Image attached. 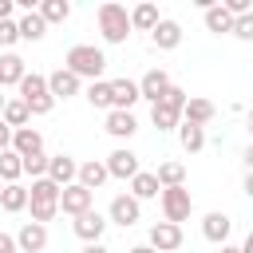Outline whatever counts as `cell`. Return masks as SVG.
Masks as SVG:
<instances>
[{"label":"cell","instance_id":"6da1fadb","mask_svg":"<svg viewBox=\"0 0 253 253\" xmlns=\"http://www.w3.org/2000/svg\"><path fill=\"white\" fill-rule=\"evenodd\" d=\"M63 67L67 71H75L79 79H103V71H107V55H103V47H95V43H75V47H67V55H63Z\"/></svg>","mask_w":253,"mask_h":253},{"label":"cell","instance_id":"7a4b0ae2","mask_svg":"<svg viewBox=\"0 0 253 253\" xmlns=\"http://www.w3.org/2000/svg\"><path fill=\"white\" fill-rule=\"evenodd\" d=\"M95 20H99V32H103V40H107V43H126V36L134 32V24H130V12H126L123 4H115V0L99 4Z\"/></svg>","mask_w":253,"mask_h":253},{"label":"cell","instance_id":"3957f363","mask_svg":"<svg viewBox=\"0 0 253 253\" xmlns=\"http://www.w3.org/2000/svg\"><path fill=\"white\" fill-rule=\"evenodd\" d=\"M59 194H63V190H59L51 178L32 182V190H28V210H32V221L47 225V221L59 213Z\"/></svg>","mask_w":253,"mask_h":253},{"label":"cell","instance_id":"277c9868","mask_svg":"<svg viewBox=\"0 0 253 253\" xmlns=\"http://www.w3.org/2000/svg\"><path fill=\"white\" fill-rule=\"evenodd\" d=\"M20 99L28 103L32 115H51V107H55V95H51V87H47V75H40V71H28V75H24Z\"/></svg>","mask_w":253,"mask_h":253},{"label":"cell","instance_id":"5b68a950","mask_svg":"<svg viewBox=\"0 0 253 253\" xmlns=\"http://www.w3.org/2000/svg\"><path fill=\"white\" fill-rule=\"evenodd\" d=\"M158 206H162V221L182 225V221L190 217V210H194V198H190V190H186V186H170V190H162V194H158Z\"/></svg>","mask_w":253,"mask_h":253},{"label":"cell","instance_id":"8992f818","mask_svg":"<svg viewBox=\"0 0 253 253\" xmlns=\"http://www.w3.org/2000/svg\"><path fill=\"white\" fill-rule=\"evenodd\" d=\"M107 217H111L115 225L130 229V225L142 217V202H138L134 194H115V198H111V210H107Z\"/></svg>","mask_w":253,"mask_h":253},{"label":"cell","instance_id":"52a82bcc","mask_svg":"<svg viewBox=\"0 0 253 253\" xmlns=\"http://www.w3.org/2000/svg\"><path fill=\"white\" fill-rule=\"evenodd\" d=\"M71 229H75V237H79L83 245H95V241H103V233H107V217H103L99 210H87V213H79V217L71 221Z\"/></svg>","mask_w":253,"mask_h":253},{"label":"cell","instance_id":"ba28073f","mask_svg":"<svg viewBox=\"0 0 253 253\" xmlns=\"http://www.w3.org/2000/svg\"><path fill=\"white\" fill-rule=\"evenodd\" d=\"M47 178H51L59 190H67V186L79 182V162H75L71 154H51V162H47Z\"/></svg>","mask_w":253,"mask_h":253},{"label":"cell","instance_id":"9c48e42d","mask_svg":"<svg viewBox=\"0 0 253 253\" xmlns=\"http://www.w3.org/2000/svg\"><path fill=\"white\" fill-rule=\"evenodd\" d=\"M170 87H174V83H170V75H166L162 67H150V71L138 79V91H142V99H150V107H154V103H162Z\"/></svg>","mask_w":253,"mask_h":253},{"label":"cell","instance_id":"30bf717a","mask_svg":"<svg viewBox=\"0 0 253 253\" xmlns=\"http://www.w3.org/2000/svg\"><path fill=\"white\" fill-rule=\"evenodd\" d=\"M150 249H158V253H170V249H178L182 245V225H174V221H154L150 225V241H146Z\"/></svg>","mask_w":253,"mask_h":253},{"label":"cell","instance_id":"8fae6325","mask_svg":"<svg viewBox=\"0 0 253 253\" xmlns=\"http://www.w3.org/2000/svg\"><path fill=\"white\" fill-rule=\"evenodd\" d=\"M107 170H111V178H134L142 166H138V154L134 150H126V146H119V150H111L107 154Z\"/></svg>","mask_w":253,"mask_h":253},{"label":"cell","instance_id":"7c38bea8","mask_svg":"<svg viewBox=\"0 0 253 253\" xmlns=\"http://www.w3.org/2000/svg\"><path fill=\"white\" fill-rule=\"evenodd\" d=\"M91 202H95V194H91L87 186H79V182H75V186H67V190L59 194V210H63V213H71V217L87 213V210H91Z\"/></svg>","mask_w":253,"mask_h":253},{"label":"cell","instance_id":"4fadbf2b","mask_svg":"<svg viewBox=\"0 0 253 253\" xmlns=\"http://www.w3.org/2000/svg\"><path fill=\"white\" fill-rule=\"evenodd\" d=\"M229 229H233V221H229V213H221V210H213V213L202 217V237L213 241V245H229Z\"/></svg>","mask_w":253,"mask_h":253},{"label":"cell","instance_id":"5bb4252c","mask_svg":"<svg viewBox=\"0 0 253 253\" xmlns=\"http://www.w3.org/2000/svg\"><path fill=\"white\" fill-rule=\"evenodd\" d=\"M16 245H20V253H43V249H47V225L24 221L20 233H16Z\"/></svg>","mask_w":253,"mask_h":253},{"label":"cell","instance_id":"9a60e30c","mask_svg":"<svg viewBox=\"0 0 253 253\" xmlns=\"http://www.w3.org/2000/svg\"><path fill=\"white\" fill-rule=\"evenodd\" d=\"M138 99H142V91L134 79H111V111H130Z\"/></svg>","mask_w":253,"mask_h":253},{"label":"cell","instance_id":"2e32d148","mask_svg":"<svg viewBox=\"0 0 253 253\" xmlns=\"http://www.w3.org/2000/svg\"><path fill=\"white\" fill-rule=\"evenodd\" d=\"M150 43H154L158 51H174V47L182 43V24H178V20H166V16H162V20H158V28L150 32Z\"/></svg>","mask_w":253,"mask_h":253},{"label":"cell","instance_id":"e0dca14e","mask_svg":"<svg viewBox=\"0 0 253 253\" xmlns=\"http://www.w3.org/2000/svg\"><path fill=\"white\" fill-rule=\"evenodd\" d=\"M47 87H51V95H55V99H71V95H79L83 79H79L75 71H67V67H55V71L47 75Z\"/></svg>","mask_w":253,"mask_h":253},{"label":"cell","instance_id":"ac0fdd59","mask_svg":"<svg viewBox=\"0 0 253 253\" xmlns=\"http://www.w3.org/2000/svg\"><path fill=\"white\" fill-rule=\"evenodd\" d=\"M28 75V63L16 55V51H4L0 55V87H20Z\"/></svg>","mask_w":253,"mask_h":253},{"label":"cell","instance_id":"d6986e66","mask_svg":"<svg viewBox=\"0 0 253 253\" xmlns=\"http://www.w3.org/2000/svg\"><path fill=\"white\" fill-rule=\"evenodd\" d=\"M107 134L111 138H130L134 130H138V119H134V111H107Z\"/></svg>","mask_w":253,"mask_h":253},{"label":"cell","instance_id":"ffe728a7","mask_svg":"<svg viewBox=\"0 0 253 253\" xmlns=\"http://www.w3.org/2000/svg\"><path fill=\"white\" fill-rule=\"evenodd\" d=\"M12 150H16L20 158H28V154H43V134H40L36 126H24V130L12 134Z\"/></svg>","mask_w":253,"mask_h":253},{"label":"cell","instance_id":"44dd1931","mask_svg":"<svg viewBox=\"0 0 253 253\" xmlns=\"http://www.w3.org/2000/svg\"><path fill=\"white\" fill-rule=\"evenodd\" d=\"M233 16H229V8L225 4H213V8H206V32H213V36H233Z\"/></svg>","mask_w":253,"mask_h":253},{"label":"cell","instance_id":"7402d4cb","mask_svg":"<svg viewBox=\"0 0 253 253\" xmlns=\"http://www.w3.org/2000/svg\"><path fill=\"white\" fill-rule=\"evenodd\" d=\"M111 178V170H107V162H99V158H91V162H79V186H87L91 194L103 186Z\"/></svg>","mask_w":253,"mask_h":253},{"label":"cell","instance_id":"603a6c76","mask_svg":"<svg viewBox=\"0 0 253 253\" xmlns=\"http://www.w3.org/2000/svg\"><path fill=\"white\" fill-rule=\"evenodd\" d=\"M158 4H150V0H142V4H134L130 8V24H134V32H154L158 28Z\"/></svg>","mask_w":253,"mask_h":253},{"label":"cell","instance_id":"cb8c5ba5","mask_svg":"<svg viewBox=\"0 0 253 253\" xmlns=\"http://www.w3.org/2000/svg\"><path fill=\"white\" fill-rule=\"evenodd\" d=\"M150 123H154L158 130H178V126H182V111H178V107H170V103L162 99V103H154V107H150Z\"/></svg>","mask_w":253,"mask_h":253},{"label":"cell","instance_id":"d4e9b609","mask_svg":"<svg viewBox=\"0 0 253 253\" xmlns=\"http://www.w3.org/2000/svg\"><path fill=\"white\" fill-rule=\"evenodd\" d=\"M217 115V107L210 103V99H190L186 103V111H182V123H194V126H206L210 119Z\"/></svg>","mask_w":253,"mask_h":253},{"label":"cell","instance_id":"484cf974","mask_svg":"<svg viewBox=\"0 0 253 253\" xmlns=\"http://www.w3.org/2000/svg\"><path fill=\"white\" fill-rule=\"evenodd\" d=\"M43 36H47V20H43L40 12H24V16H20V40L36 43V40H43Z\"/></svg>","mask_w":253,"mask_h":253},{"label":"cell","instance_id":"4316f807","mask_svg":"<svg viewBox=\"0 0 253 253\" xmlns=\"http://www.w3.org/2000/svg\"><path fill=\"white\" fill-rule=\"evenodd\" d=\"M154 178H158V186L162 190H170V186H186V166L182 162H158V170H154Z\"/></svg>","mask_w":253,"mask_h":253},{"label":"cell","instance_id":"83f0119b","mask_svg":"<svg viewBox=\"0 0 253 253\" xmlns=\"http://www.w3.org/2000/svg\"><path fill=\"white\" fill-rule=\"evenodd\" d=\"M130 194H134L138 202H146V198H158L162 186H158V178H154L150 170H138V174L130 178Z\"/></svg>","mask_w":253,"mask_h":253},{"label":"cell","instance_id":"f1b7e54d","mask_svg":"<svg viewBox=\"0 0 253 253\" xmlns=\"http://www.w3.org/2000/svg\"><path fill=\"white\" fill-rule=\"evenodd\" d=\"M0 210H4V213H20V210H28V190H24L20 182L4 186V190H0Z\"/></svg>","mask_w":253,"mask_h":253},{"label":"cell","instance_id":"f546056e","mask_svg":"<svg viewBox=\"0 0 253 253\" xmlns=\"http://www.w3.org/2000/svg\"><path fill=\"white\" fill-rule=\"evenodd\" d=\"M0 119H4L12 130H24V126H28V119H32V111H28V103H24V99H8Z\"/></svg>","mask_w":253,"mask_h":253},{"label":"cell","instance_id":"4dcf8cb0","mask_svg":"<svg viewBox=\"0 0 253 253\" xmlns=\"http://www.w3.org/2000/svg\"><path fill=\"white\" fill-rule=\"evenodd\" d=\"M178 142H182V150H186V154H198V150L206 146V126L182 123V126H178Z\"/></svg>","mask_w":253,"mask_h":253},{"label":"cell","instance_id":"1f68e13d","mask_svg":"<svg viewBox=\"0 0 253 253\" xmlns=\"http://www.w3.org/2000/svg\"><path fill=\"white\" fill-rule=\"evenodd\" d=\"M20 174H24V158H20L16 150H4V154H0V178H4V186L20 182Z\"/></svg>","mask_w":253,"mask_h":253},{"label":"cell","instance_id":"d6a6232c","mask_svg":"<svg viewBox=\"0 0 253 253\" xmlns=\"http://www.w3.org/2000/svg\"><path fill=\"white\" fill-rule=\"evenodd\" d=\"M87 103L99 111H111V79H95L87 83Z\"/></svg>","mask_w":253,"mask_h":253},{"label":"cell","instance_id":"836d02e7","mask_svg":"<svg viewBox=\"0 0 253 253\" xmlns=\"http://www.w3.org/2000/svg\"><path fill=\"white\" fill-rule=\"evenodd\" d=\"M36 12H40V16L47 20V24H63V20L71 16V4H67V0H43V4L36 8Z\"/></svg>","mask_w":253,"mask_h":253},{"label":"cell","instance_id":"e575fe53","mask_svg":"<svg viewBox=\"0 0 253 253\" xmlns=\"http://www.w3.org/2000/svg\"><path fill=\"white\" fill-rule=\"evenodd\" d=\"M47 154H28L24 158V174H32V182H40V178H47Z\"/></svg>","mask_w":253,"mask_h":253},{"label":"cell","instance_id":"d590c367","mask_svg":"<svg viewBox=\"0 0 253 253\" xmlns=\"http://www.w3.org/2000/svg\"><path fill=\"white\" fill-rule=\"evenodd\" d=\"M16 40H20V20H0V47L8 51Z\"/></svg>","mask_w":253,"mask_h":253},{"label":"cell","instance_id":"8d00e7d4","mask_svg":"<svg viewBox=\"0 0 253 253\" xmlns=\"http://www.w3.org/2000/svg\"><path fill=\"white\" fill-rule=\"evenodd\" d=\"M233 36H237V40H245V43H253V12H249V16H237Z\"/></svg>","mask_w":253,"mask_h":253},{"label":"cell","instance_id":"74e56055","mask_svg":"<svg viewBox=\"0 0 253 253\" xmlns=\"http://www.w3.org/2000/svg\"><path fill=\"white\" fill-rule=\"evenodd\" d=\"M166 103H170V107H178V111H186V103H190V95H186L182 87H170V91H166Z\"/></svg>","mask_w":253,"mask_h":253},{"label":"cell","instance_id":"f35d334b","mask_svg":"<svg viewBox=\"0 0 253 253\" xmlns=\"http://www.w3.org/2000/svg\"><path fill=\"white\" fill-rule=\"evenodd\" d=\"M221 4L229 8V16H233V20H237V16H249V12H253V8H249V0H221Z\"/></svg>","mask_w":253,"mask_h":253},{"label":"cell","instance_id":"ab89813d","mask_svg":"<svg viewBox=\"0 0 253 253\" xmlns=\"http://www.w3.org/2000/svg\"><path fill=\"white\" fill-rule=\"evenodd\" d=\"M0 253H20V245H16V233H4V229H0Z\"/></svg>","mask_w":253,"mask_h":253},{"label":"cell","instance_id":"60d3db41","mask_svg":"<svg viewBox=\"0 0 253 253\" xmlns=\"http://www.w3.org/2000/svg\"><path fill=\"white\" fill-rule=\"evenodd\" d=\"M12 134H16V130H12L4 119H0V154H4V150H12Z\"/></svg>","mask_w":253,"mask_h":253},{"label":"cell","instance_id":"b9f144b4","mask_svg":"<svg viewBox=\"0 0 253 253\" xmlns=\"http://www.w3.org/2000/svg\"><path fill=\"white\" fill-rule=\"evenodd\" d=\"M12 8H16L12 0H0V20H12Z\"/></svg>","mask_w":253,"mask_h":253},{"label":"cell","instance_id":"7bdbcfd3","mask_svg":"<svg viewBox=\"0 0 253 253\" xmlns=\"http://www.w3.org/2000/svg\"><path fill=\"white\" fill-rule=\"evenodd\" d=\"M79 253H107V245H103V241H95V245H83Z\"/></svg>","mask_w":253,"mask_h":253},{"label":"cell","instance_id":"ee69618b","mask_svg":"<svg viewBox=\"0 0 253 253\" xmlns=\"http://www.w3.org/2000/svg\"><path fill=\"white\" fill-rule=\"evenodd\" d=\"M245 198H253V170L245 174Z\"/></svg>","mask_w":253,"mask_h":253},{"label":"cell","instance_id":"f6af8a7d","mask_svg":"<svg viewBox=\"0 0 253 253\" xmlns=\"http://www.w3.org/2000/svg\"><path fill=\"white\" fill-rule=\"evenodd\" d=\"M126 253H158V249H150V245H134V249H126Z\"/></svg>","mask_w":253,"mask_h":253},{"label":"cell","instance_id":"bcb514c9","mask_svg":"<svg viewBox=\"0 0 253 253\" xmlns=\"http://www.w3.org/2000/svg\"><path fill=\"white\" fill-rule=\"evenodd\" d=\"M245 166H249V170H253V142H249V146H245Z\"/></svg>","mask_w":253,"mask_h":253},{"label":"cell","instance_id":"7dc6e473","mask_svg":"<svg viewBox=\"0 0 253 253\" xmlns=\"http://www.w3.org/2000/svg\"><path fill=\"white\" fill-rule=\"evenodd\" d=\"M241 253H253V229H249V237H245V245H241Z\"/></svg>","mask_w":253,"mask_h":253},{"label":"cell","instance_id":"c3c4849f","mask_svg":"<svg viewBox=\"0 0 253 253\" xmlns=\"http://www.w3.org/2000/svg\"><path fill=\"white\" fill-rule=\"evenodd\" d=\"M217 253H241V245H221Z\"/></svg>","mask_w":253,"mask_h":253},{"label":"cell","instance_id":"681fc988","mask_svg":"<svg viewBox=\"0 0 253 253\" xmlns=\"http://www.w3.org/2000/svg\"><path fill=\"white\" fill-rule=\"evenodd\" d=\"M249 134H253V107H249Z\"/></svg>","mask_w":253,"mask_h":253},{"label":"cell","instance_id":"f907efd6","mask_svg":"<svg viewBox=\"0 0 253 253\" xmlns=\"http://www.w3.org/2000/svg\"><path fill=\"white\" fill-rule=\"evenodd\" d=\"M4 103H8V99H4V95H0V115H4Z\"/></svg>","mask_w":253,"mask_h":253},{"label":"cell","instance_id":"816d5d0a","mask_svg":"<svg viewBox=\"0 0 253 253\" xmlns=\"http://www.w3.org/2000/svg\"><path fill=\"white\" fill-rule=\"evenodd\" d=\"M0 190H4V178H0Z\"/></svg>","mask_w":253,"mask_h":253}]
</instances>
